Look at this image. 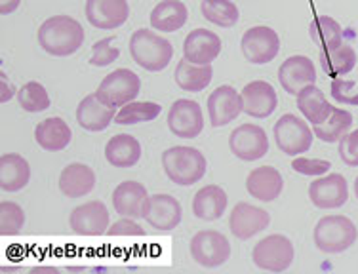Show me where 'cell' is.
Masks as SVG:
<instances>
[{
  "label": "cell",
  "mask_w": 358,
  "mask_h": 274,
  "mask_svg": "<svg viewBox=\"0 0 358 274\" xmlns=\"http://www.w3.org/2000/svg\"><path fill=\"white\" fill-rule=\"evenodd\" d=\"M83 25L71 15H52L38 29V44L54 57H69L84 44Z\"/></svg>",
  "instance_id": "6da1fadb"
},
{
  "label": "cell",
  "mask_w": 358,
  "mask_h": 274,
  "mask_svg": "<svg viewBox=\"0 0 358 274\" xmlns=\"http://www.w3.org/2000/svg\"><path fill=\"white\" fill-rule=\"evenodd\" d=\"M162 168L168 179L179 187H189L199 183L206 175L208 162L206 157L187 145L170 147L162 152Z\"/></svg>",
  "instance_id": "7a4b0ae2"
},
{
  "label": "cell",
  "mask_w": 358,
  "mask_h": 274,
  "mask_svg": "<svg viewBox=\"0 0 358 274\" xmlns=\"http://www.w3.org/2000/svg\"><path fill=\"white\" fill-rule=\"evenodd\" d=\"M130 55L141 68L149 73H159L172 62L173 46L162 34L138 29L130 38Z\"/></svg>",
  "instance_id": "3957f363"
},
{
  "label": "cell",
  "mask_w": 358,
  "mask_h": 274,
  "mask_svg": "<svg viewBox=\"0 0 358 274\" xmlns=\"http://www.w3.org/2000/svg\"><path fill=\"white\" fill-rule=\"evenodd\" d=\"M315 246L324 254H343L352 244H357L358 229L349 217L345 215H324L318 221L313 233Z\"/></svg>",
  "instance_id": "277c9868"
},
{
  "label": "cell",
  "mask_w": 358,
  "mask_h": 274,
  "mask_svg": "<svg viewBox=\"0 0 358 274\" xmlns=\"http://www.w3.org/2000/svg\"><path fill=\"white\" fill-rule=\"evenodd\" d=\"M139 92H141V78L130 68H117L101 80L96 89V96L110 109H120L128 103L136 101Z\"/></svg>",
  "instance_id": "5b68a950"
},
{
  "label": "cell",
  "mask_w": 358,
  "mask_h": 274,
  "mask_svg": "<svg viewBox=\"0 0 358 274\" xmlns=\"http://www.w3.org/2000/svg\"><path fill=\"white\" fill-rule=\"evenodd\" d=\"M296 257V250L288 236L284 234H268L254 246L252 259L254 265L268 273H284L292 267Z\"/></svg>",
  "instance_id": "8992f818"
},
{
  "label": "cell",
  "mask_w": 358,
  "mask_h": 274,
  "mask_svg": "<svg viewBox=\"0 0 358 274\" xmlns=\"http://www.w3.org/2000/svg\"><path fill=\"white\" fill-rule=\"evenodd\" d=\"M273 136H275L278 149L288 157H301L303 152L309 151L313 139H315V134L309 124L292 113L282 115L276 120Z\"/></svg>",
  "instance_id": "52a82bcc"
},
{
  "label": "cell",
  "mask_w": 358,
  "mask_h": 274,
  "mask_svg": "<svg viewBox=\"0 0 358 274\" xmlns=\"http://www.w3.org/2000/svg\"><path fill=\"white\" fill-rule=\"evenodd\" d=\"M241 50L244 59L254 65H265L280 52V36L267 25H255L242 34Z\"/></svg>",
  "instance_id": "ba28073f"
},
{
  "label": "cell",
  "mask_w": 358,
  "mask_h": 274,
  "mask_svg": "<svg viewBox=\"0 0 358 274\" xmlns=\"http://www.w3.org/2000/svg\"><path fill=\"white\" fill-rule=\"evenodd\" d=\"M191 255L202 267H221L231 257V244L220 231H199L191 240Z\"/></svg>",
  "instance_id": "9c48e42d"
},
{
  "label": "cell",
  "mask_w": 358,
  "mask_h": 274,
  "mask_svg": "<svg viewBox=\"0 0 358 274\" xmlns=\"http://www.w3.org/2000/svg\"><path fill=\"white\" fill-rule=\"evenodd\" d=\"M229 149L244 162L259 160L268 152L267 131L257 124H242L229 136Z\"/></svg>",
  "instance_id": "30bf717a"
},
{
  "label": "cell",
  "mask_w": 358,
  "mask_h": 274,
  "mask_svg": "<svg viewBox=\"0 0 358 274\" xmlns=\"http://www.w3.org/2000/svg\"><path fill=\"white\" fill-rule=\"evenodd\" d=\"M309 199L318 210H338L349 200V183L341 173H324L309 185Z\"/></svg>",
  "instance_id": "8fae6325"
},
{
  "label": "cell",
  "mask_w": 358,
  "mask_h": 274,
  "mask_svg": "<svg viewBox=\"0 0 358 274\" xmlns=\"http://www.w3.org/2000/svg\"><path fill=\"white\" fill-rule=\"evenodd\" d=\"M168 128L176 137L194 139L204 130V113L193 99H178L168 110Z\"/></svg>",
  "instance_id": "7c38bea8"
},
{
  "label": "cell",
  "mask_w": 358,
  "mask_h": 274,
  "mask_svg": "<svg viewBox=\"0 0 358 274\" xmlns=\"http://www.w3.org/2000/svg\"><path fill=\"white\" fill-rule=\"evenodd\" d=\"M244 113L242 94L233 86H220L208 97V118L214 128H223L234 122Z\"/></svg>",
  "instance_id": "4fadbf2b"
},
{
  "label": "cell",
  "mask_w": 358,
  "mask_h": 274,
  "mask_svg": "<svg viewBox=\"0 0 358 274\" xmlns=\"http://www.w3.org/2000/svg\"><path fill=\"white\" fill-rule=\"evenodd\" d=\"M84 14L92 27L115 31L130 17V4L128 0H86Z\"/></svg>",
  "instance_id": "5bb4252c"
},
{
  "label": "cell",
  "mask_w": 358,
  "mask_h": 274,
  "mask_svg": "<svg viewBox=\"0 0 358 274\" xmlns=\"http://www.w3.org/2000/svg\"><path fill=\"white\" fill-rule=\"evenodd\" d=\"M271 225V213L248 202H238L229 215V229L234 238L250 240Z\"/></svg>",
  "instance_id": "9a60e30c"
},
{
  "label": "cell",
  "mask_w": 358,
  "mask_h": 274,
  "mask_svg": "<svg viewBox=\"0 0 358 274\" xmlns=\"http://www.w3.org/2000/svg\"><path fill=\"white\" fill-rule=\"evenodd\" d=\"M71 229L80 236H101L109 229V210L101 200L76 206L69 217Z\"/></svg>",
  "instance_id": "2e32d148"
},
{
  "label": "cell",
  "mask_w": 358,
  "mask_h": 274,
  "mask_svg": "<svg viewBox=\"0 0 358 274\" xmlns=\"http://www.w3.org/2000/svg\"><path fill=\"white\" fill-rule=\"evenodd\" d=\"M278 82L289 96H297L305 86L317 82L315 62L307 55H292L278 68Z\"/></svg>",
  "instance_id": "e0dca14e"
},
{
  "label": "cell",
  "mask_w": 358,
  "mask_h": 274,
  "mask_svg": "<svg viewBox=\"0 0 358 274\" xmlns=\"http://www.w3.org/2000/svg\"><path fill=\"white\" fill-rule=\"evenodd\" d=\"M149 202H151V194L138 181H122L113 191V208L122 217L141 219L149 210Z\"/></svg>",
  "instance_id": "ac0fdd59"
},
{
  "label": "cell",
  "mask_w": 358,
  "mask_h": 274,
  "mask_svg": "<svg viewBox=\"0 0 358 274\" xmlns=\"http://www.w3.org/2000/svg\"><path fill=\"white\" fill-rule=\"evenodd\" d=\"M221 48L223 44L220 36L214 31L200 27L187 34L183 42V57L194 65H212V62L220 57Z\"/></svg>",
  "instance_id": "d6986e66"
},
{
  "label": "cell",
  "mask_w": 358,
  "mask_h": 274,
  "mask_svg": "<svg viewBox=\"0 0 358 274\" xmlns=\"http://www.w3.org/2000/svg\"><path fill=\"white\" fill-rule=\"evenodd\" d=\"M241 94L244 101V113L257 120L268 118L278 107V96L275 88L265 80H254L246 84Z\"/></svg>",
  "instance_id": "ffe728a7"
},
{
  "label": "cell",
  "mask_w": 358,
  "mask_h": 274,
  "mask_svg": "<svg viewBox=\"0 0 358 274\" xmlns=\"http://www.w3.org/2000/svg\"><path fill=\"white\" fill-rule=\"evenodd\" d=\"M246 191L250 196L262 202H275L284 191V178L273 166H259L250 171L246 178Z\"/></svg>",
  "instance_id": "44dd1931"
},
{
  "label": "cell",
  "mask_w": 358,
  "mask_h": 274,
  "mask_svg": "<svg viewBox=\"0 0 358 274\" xmlns=\"http://www.w3.org/2000/svg\"><path fill=\"white\" fill-rule=\"evenodd\" d=\"M143 219L157 231H173L183 219V208L172 194H152Z\"/></svg>",
  "instance_id": "7402d4cb"
},
{
  "label": "cell",
  "mask_w": 358,
  "mask_h": 274,
  "mask_svg": "<svg viewBox=\"0 0 358 274\" xmlns=\"http://www.w3.org/2000/svg\"><path fill=\"white\" fill-rule=\"evenodd\" d=\"M117 117V109H110L97 99L96 92L90 94L76 107V122L86 131H103Z\"/></svg>",
  "instance_id": "603a6c76"
},
{
  "label": "cell",
  "mask_w": 358,
  "mask_h": 274,
  "mask_svg": "<svg viewBox=\"0 0 358 274\" xmlns=\"http://www.w3.org/2000/svg\"><path fill=\"white\" fill-rule=\"evenodd\" d=\"M96 187V173L83 162L65 166L59 173V191L67 199H84Z\"/></svg>",
  "instance_id": "cb8c5ba5"
},
{
  "label": "cell",
  "mask_w": 358,
  "mask_h": 274,
  "mask_svg": "<svg viewBox=\"0 0 358 274\" xmlns=\"http://www.w3.org/2000/svg\"><path fill=\"white\" fill-rule=\"evenodd\" d=\"M31 166L27 158L17 152H6L0 157V189L6 192H17L29 185Z\"/></svg>",
  "instance_id": "d4e9b609"
},
{
  "label": "cell",
  "mask_w": 358,
  "mask_h": 274,
  "mask_svg": "<svg viewBox=\"0 0 358 274\" xmlns=\"http://www.w3.org/2000/svg\"><path fill=\"white\" fill-rule=\"evenodd\" d=\"M73 139L69 124L59 117H50L36 124L35 141L41 145V149L48 152H59L67 149Z\"/></svg>",
  "instance_id": "484cf974"
},
{
  "label": "cell",
  "mask_w": 358,
  "mask_h": 274,
  "mask_svg": "<svg viewBox=\"0 0 358 274\" xmlns=\"http://www.w3.org/2000/svg\"><path fill=\"white\" fill-rule=\"evenodd\" d=\"M105 158L115 168H134L141 158V145L130 134L113 136L105 145Z\"/></svg>",
  "instance_id": "4316f807"
},
{
  "label": "cell",
  "mask_w": 358,
  "mask_h": 274,
  "mask_svg": "<svg viewBox=\"0 0 358 274\" xmlns=\"http://www.w3.org/2000/svg\"><path fill=\"white\" fill-rule=\"evenodd\" d=\"M318 62H320V67L326 75L331 76V78H341L357 67L358 55L357 50L352 48L349 42H341L336 48L320 50Z\"/></svg>",
  "instance_id": "83f0119b"
},
{
  "label": "cell",
  "mask_w": 358,
  "mask_h": 274,
  "mask_svg": "<svg viewBox=\"0 0 358 274\" xmlns=\"http://www.w3.org/2000/svg\"><path fill=\"white\" fill-rule=\"evenodd\" d=\"M297 109L303 115L305 120L310 122L313 126L317 124H322L326 118L330 117L336 107H331L330 101L326 99L324 92L320 88H317V84H309L305 86L299 94H297Z\"/></svg>",
  "instance_id": "f1b7e54d"
},
{
  "label": "cell",
  "mask_w": 358,
  "mask_h": 274,
  "mask_svg": "<svg viewBox=\"0 0 358 274\" xmlns=\"http://www.w3.org/2000/svg\"><path fill=\"white\" fill-rule=\"evenodd\" d=\"M227 204V192L220 185H206L194 194L193 213L202 221H215L225 213Z\"/></svg>",
  "instance_id": "f546056e"
},
{
  "label": "cell",
  "mask_w": 358,
  "mask_h": 274,
  "mask_svg": "<svg viewBox=\"0 0 358 274\" xmlns=\"http://www.w3.org/2000/svg\"><path fill=\"white\" fill-rule=\"evenodd\" d=\"M189 10L181 0H162L151 12V27L162 33H176L183 27Z\"/></svg>",
  "instance_id": "4dcf8cb0"
},
{
  "label": "cell",
  "mask_w": 358,
  "mask_h": 274,
  "mask_svg": "<svg viewBox=\"0 0 358 274\" xmlns=\"http://www.w3.org/2000/svg\"><path fill=\"white\" fill-rule=\"evenodd\" d=\"M176 82L183 92H204L210 86L212 78H214V68L212 65H194V63L187 62L185 57L178 63L176 68Z\"/></svg>",
  "instance_id": "1f68e13d"
},
{
  "label": "cell",
  "mask_w": 358,
  "mask_h": 274,
  "mask_svg": "<svg viewBox=\"0 0 358 274\" xmlns=\"http://www.w3.org/2000/svg\"><path fill=\"white\" fill-rule=\"evenodd\" d=\"M309 36L310 41L317 44L318 50L336 48L341 42H345L343 29L330 15H318L310 21Z\"/></svg>",
  "instance_id": "d6a6232c"
},
{
  "label": "cell",
  "mask_w": 358,
  "mask_h": 274,
  "mask_svg": "<svg viewBox=\"0 0 358 274\" xmlns=\"http://www.w3.org/2000/svg\"><path fill=\"white\" fill-rule=\"evenodd\" d=\"M352 128V115L345 109H334L330 117L322 124L313 126V134L324 143H339V139L349 134Z\"/></svg>",
  "instance_id": "836d02e7"
},
{
  "label": "cell",
  "mask_w": 358,
  "mask_h": 274,
  "mask_svg": "<svg viewBox=\"0 0 358 274\" xmlns=\"http://www.w3.org/2000/svg\"><path fill=\"white\" fill-rule=\"evenodd\" d=\"M200 12H202L204 20L223 29L234 27L241 20L238 6L234 4L233 0H202L200 2Z\"/></svg>",
  "instance_id": "e575fe53"
},
{
  "label": "cell",
  "mask_w": 358,
  "mask_h": 274,
  "mask_svg": "<svg viewBox=\"0 0 358 274\" xmlns=\"http://www.w3.org/2000/svg\"><path fill=\"white\" fill-rule=\"evenodd\" d=\"M160 107L159 103L152 101H131L124 107H120V110L115 117V122L120 126H130V124H139V122H151L155 118L159 117Z\"/></svg>",
  "instance_id": "d590c367"
},
{
  "label": "cell",
  "mask_w": 358,
  "mask_h": 274,
  "mask_svg": "<svg viewBox=\"0 0 358 274\" xmlns=\"http://www.w3.org/2000/svg\"><path fill=\"white\" fill-rule=\"evenodd\" d=\"M17 101L20 107L27 113H42L50 107V96L46 88L36 80L23 84L17 89Z\"/></svg>",
  "instance_id": "8d00e7d4"
},
{
  "label": "cell",
  "mask_w": 358,
  "mask_h": 274,
  "mask_svg": "<svg viewBox=\"0 0 358 274\" xmlns=\"http://www.w3.org/2000/svg\"><path fill=\"white\" fill-rule=\"evenodd\" d=\"M25 226V212L15 202H2L0 204V234L14 236L20 234Z\"/></svg>",
  "instance_id": "74e56055"
},
{
  "label": "cell",
  "mask_w": 358,
  "mask_h": 274,
  "mask_svg": "<svg viewBox=\"0 0 358 274\" xmlns=\"http://www.w3.org/2000/svg\"><path fill=\"white\" fill-rule=\"evenodd\" d=\"M120 55V48L115 46V36H107L103 41H97L92 46V57L90 65L94 67H107L110 63H115Z\"/></svg>",
  "instance_id": "f35d334b"
},
{
  "label": "cell",
  "mask_w": 358,
  "mask_h": 274,
  "mask_svg": "<svg viewBox=\"0 0 358 274\" xmlns=\"http://www.w3.org/2000/svg\"><path fill=\"white\" fill-rule=\"evenodd\" d=\"M357 82L355 80H345L341 78H334L330 86V94L334 97V101L339 105H351V107H358V92H355Z\"/></svg>",
  "instance_id": "ab89813d"
},
{
  "label": "cell",
  "mask_w": 358,
  "mask_h": 274,
  "mask_svg": "<svg viewBox=\"0 0 358 274\" xmlns=\"http://www.w3.org/2000/svg\"><path fill=\"white\" fill-rule=\"evenodd\" d=\"M292 168L301 175H309V178H320L324 173H328L331 164L328 160H320V158H305L297 157L292 162Z\"/></svg>",
  "instance_id": "60d3db41"
},
{
  "label": "cell",
  "mask_w": 358,
  "mask_h": 274,
  "mask_svg": "<svg viewBox=\"0 0 358 274\" xmlns=\"http://www.w3.org/2000/svg\"><path fill=\"white\" fill-rule=\"evenodd\" d=\"M339 158L345 166L358 168V130L349 131L339 139Z\"/></svg>",
  "instance_id": "b9f144b4"
},
{
  "label": "cell",
  "mask_w": 358,
  "mask_h": 274,
  "mask_svg": "<svg viewBox=\"0 0 358 274\" xmlns=\"http://www.w3.org/2000/svg\"><path fill=\"white\" fill-rule=\"evenodd\" d=\"M109 236H143L145 231L134 217H122L107 229Z\"/></svg>",
  "instance_id": "7bdbcfd3"
},
{
  "label": "cell",
  "mask_w": 358,
  "mask_h": 274,
  "mask_svg": "<svg viewBox=\"0 0 358 274\" xmlns=\"http://www.w3.org/2000/svg\"><path fill=\"white\" fill-rule=\"evenodd\" d=\"M0 89H2V94H0V101L2 103H8L12 97L15 96V94H17L14 88V84L8 82V78L4 73H2V76H0Z\"/></svg>",
  "instance_id": "ee69618b"
},
{
  "label": "cell",
  "mask_w": 358,
  "mask_h": 274,
  "mask_svg": "<svg viewBox=\"0 0 358 274\" xmlns=\"http://www.w3.org/2000/svg\"><path fill=\"white\" fill-rule=\"evenodd\" d=\"M21 0H0V14L8 15L20 8Z\"/></svg>",
  "instance_id": "f6af8a7d"
},
{
  "label": "cell",
  "mask_w": 358,
  "mask_h": 274,
  "mask_svg": "<svg viewBox=\"0 0 358 274\" xmlns=\"http://www.w3.org/2000/svg\"><path fill=\"white\" fill-rule=\"evenodd\" d=\"M355 196L358 199V175H357V179H355Z\"/></svg>",
  "instance_id": "bcb514c9"
}]
</instances>
